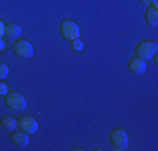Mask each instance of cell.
<instances>
[{
  "mask_svg": "<svg viewBox=\"0 0 158 151\" xmlns=\"http://www.w3.org/2000/svg\"><path fill=\"white\" fill-rule=\"evenodd\" d=\"M155 54H156V42H153V40H143L141 44L136 45V57L143 60L153 59Z\"/></svg>",
  "mask_w": 158,
  "mask_h": 151,
  "instance_id": "obj_1",
  "label": "cell"
},
{
  "mask_svg": "<svg viewBox=\"0 0 158 151\" xmlns=\"http://www.w3.org/2000/svg\"><path fill=\"white\" fill-rule=\"evenodd\" d=\"M110 139H111L113 146H114V149L123 151L128 148V134L125 129H119V128L118 129H113L110 134Z\"/></svg>",
  "mask_w": 158,
  "mask_h": 151,
  "instance_id": "obj_2",
  "label": "cell"
},
{
  "mask_svg": "<svg viewBox=\"0 0 158 151\" xmlns=\"http://www.w3.org/2000/svg\"><path fill=\"white\" fill-rule=\"evenodd\" d=\"M61 34L64 39L67 40H74L81 35V30H79V25L73 20H64L61 24Z\"/></svg>",
  "mask_w": 158,
  "mask_h": 151,
  "instance_id": "obj_3",
  "label": "cell"
},
{
  "mask_svg": "<svg viewBox=\"0 0 158 151\" xmlns=\"http://www.w3.org/2000/svg\"><path fill=\"white\" fill-rule=\"evenodd\" d=\"M5 103L10 109H15V111H20V109H24L27 106V101H25V97L20 92H9L5 96Z\"/></svg>",
  "mask_w": 158,
  "mask_h": 151,
  "instance_id": "obj_4",
  "label": "cell"
},
{
  "mask_svg": "<svg viewBox=\"0 0 158 151\" xmlns=\"http://www.w3.org/2000/svg\"><path fill=\"white\" fill-rule=\"evenodd\" d=\"M14 52H15L19 57L29 59V57H32V54H34V47L29 40H17V42L14 44Z\"/></svg>",
  "mask_w": 158,
  "mask_h": 151,
  "instance_id": "obj_5",
  "label": "cell"
},
{
  "mask_svg": "<svg viewBox=\"0 0 158 151\" xmlns=\"http://www.w3.org/2000/svg\"><path fill=\"white\" fill-rule=\"evenodd\" d=\"M19 126H20V129L25 131L27 134H32L39 129V123L34 118H31V116H24V118L19 119Z\"/></svg>",
  "mask_w": 158,
  "mask_h": 151,
  "instance_id": "obj_6",
  "label": "cell"
},
{
  "mask_svg": "<svg viewBox=\"0 0 158 151\" xmlns=\"http://www.w3.org/2000/svg\"><path fill=\"white\" fill-rule=\"evenodd\" d=\"M12 136H10V138H12V143H14V145H17L19 146V148H25V146H27L29 145V134L27 133H25V131H15V129H14L12 131Z\"/></svg>",
  "mask_w": 158,
  "mask_h": 151,
  "instance_id": "obj_7",
  "label": "cell"
},
{
  "mask_svg": "<svg viewBox=\"0 0 158 151\" xmlns=\"http://www.w3.org/2000/svg\"><path fill=\"white\" fill-rule=\"evenodd\" d=\"M146 69V62L140 57H133L130 60V71L133 74H143Z\"/></svg>",
  "mask_w": 158,
  "mask_h": 151,
  "instance_id": "obj_8",
  "label": "cell"
},
{
  "mask_svg": "<svg viewBox=\"0 0 158 151\" xmlns=\"http://www.w3.org/2000/svg\"><path fill=\"white\" fill-rule=\"evenodd\" d=\"M145 20H146V24H148V25H153V27L158 24V10H156V7L148 5L146 14H145Z\"/></svg>",
  "mask_w": 158,
  "mask_h": 151,
  "instance_id": "obj_9",
  "label": "cell"
},
{
  "mask_svg": "<svg viewBox=\"0 0 158 151\" xmlns=\"http://www.w3.org/2000/svg\"><path fill=\"white\" fill-rule=\"evenodd\" d=\"M20 34H22L20 25H17V24H9V25H5V37H9V39H17Z\"/></svg>",
  "mask_w": 158,
  "mask_h": 151,
  "instance_id": "obj_10",
  "label": "cell"
},
{
  "mask_svg": "<svg viewBox=\"0 0 158 151\" xmlns=\"http://www.w3.org/2000/svg\"><path fill=\"white\" fill-rule=\"evenodd\" d=\"M17 124H19V121H17V119H14V118H10V116L3 118V121H2V126L5 128L7 131H14V129L17 128Z\"/></svg>",
  "mask_w": 158,
  "mask_h": 151,
  "instance_id": "obj_11",
  "label": "cell"
},
{
  "mask_svg": "<svg viewBox=\"0 0 158 151\" xmlns=\"http://www.w3.org/2000/svg\"><path fill=\"white\" fill-rule=\"evenodd\" d=\"M71 49H73V51H76V52H81L82 49H84V42L81 40V37L71 40Z\"/></svg>",
  "mask_w": 158,
  "mask_h": 151,
  "instance_id": "obj_12",
  "label": "cell"
},
{
  "mask_svg": "<svg viewBox=\"0 0 158 151\" xmlns=\"http://www.w3.org/2000/svg\"><path fill=\"white\" fill-rule=\"evenodd\" d=\"M9 76V66L5 62H0V79H5Z\"/></svg>",
  "mask_w": 158,
  "mask_h": 151,
  "instance_id": "obj_13",
  "label": "cell"
},
{
  "mask_svg": "<svg viewBox=\"0 0 158 151\" xmlns=\"http://www.w3.org/2000/svg\"><path fill=\"white\" fill-rule=\"evenodd\" d=\"M7 94H9V88H7V84L0 82V96H7Z\"/></svg>",
  "mask_w": 158,
  "mask_h": 151,
  "instance_id": "obj_14",
  "label": "cell"
},
{
  "mask_svg": "<svg viewBox=\"0 0 158 151\" xmlns=\"http://www.w3.org/2000/svg\"><path fill=\"white\" fill-rule=\"evenodd\" d=\"M3 35H5V24H3L2 20H0V39H2Z\"/></svg>",
  "mask_w": 158,
  "mask_h": 151,
  "instance_id": "obj_15",
  "label": "cell"
},
{
  "mask_svg": "<svg viewBox=\"0 0 158 151\" xmlns=\"http://www.w3.org/2000/svg\"><path fill=\"white\" fill-rule=\"evenodd\" d=\"M3 49H5V40H3V37H2V39H0V52H2Z\"/></svg>",
  "mask_w": 158,
  "mask_h": 151,
  "instance_id": "obj_16",
  "label": "cell"
},
{
  "mask_svg": "<svg viewBox=\"0 0 158 151\" xmlns=\"http://www.w3.org/2000/svg\"><path fill=\"white\" fill-rule=\"evenodd\" d=\"M140 2L143 3V5H146V7H148V5H150V0H140Z\"/></svg>",
  "mask_w": 158,
  "mask_h": 151,
  "instance_id": "obj_17",
  "label": "cell"
}]
</instances>
